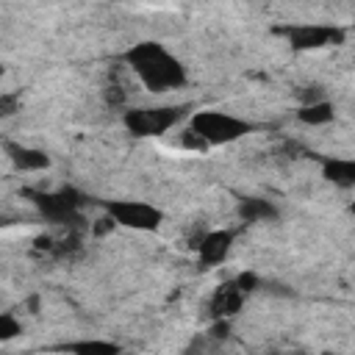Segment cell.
<instances>
[{
    "instance_id": "3",
    "label": "cell",
    "mask_w": 355,
    "mask_h": 355,
    "mask_svg": "<svg viewBox=\"0 0 355 355\" xmlns=\"http://www.w3.org/2000/svg\"><path fill=\"white\" fill-rule=\"evenodd\" d=\"M191 133L200 136V141L205 147L211 144H230L236 139H241L244 133L252 130V125L247 119H239L233 114H225V111H197L191 116Z\"/></svg>"
},
{
    "instance_id": "8",
    "label": "cell",
    "mask_w": 355,
    "mask_h": 355,
    "mask_svg": "<svg viewBox=\"0 0 355 355\" xmlns=\"http://www.w3.org/2000/svg\"><path fill=\"white\" fill-rule=\"evenodd\" d=\"M241 302H244V294H241L239 286L230 280V283H225V286H219V288L214 291V297H211V302H208V311H211V316L219 322V319H230L233 313H239V311H241Z\"/></svg>"
},
{
    "instance_id": "6",
    "label": "cell",
    "mask_w": 355,
    "mask_h": 355,
    "mask_svg": "<svg viewBox=\"0 0 355 355\" xmlns=\"http://www.w3.org/2000/svg\"><path fill=\"white\" fill-rule=\"evenodd\" d=\"M283 33L294 50H319L333 42H341L344 36V31L333 25H288Z\"/></svg>"
},
{
    "instance_id": "9",
    "label": "cell",
    "mask_w": 355,
    "mask_h": 355,
    "mask_svg": "<svg viewBox=\"0 0 355 355\" xmlns=\"http://www.w3.org/2000/svg\"><path fill=\"white\" fill-rule=\"evenodd\" d=\"M6 155L22 172H39V169H47L50 166V158L44 155V150H36V147H28V144L6 141Z\"/></svg>"
},
{
    "instance_id": "7",
    "label": "cell",
    "mask_w": 355,
    "mask_h": 355,
    "mask_svg": "<svg viewBox=\"0 0 355 355\" xmlns=\"http://www.w3.org/2000/svg\"><path fill=\"white\" fill-rule=\"evenodd\" d=\"M233 239H236V233L233 230H211V233H205V236H200L197 239V252H200V261L205 263V266H214V263H222L225 258H227V252H230V247H233Z\"/></svg>"
},
{
    "instance_id": "2",
    "label": "cell",
    "mask_w": 355,
    "mask_h": 355,
    "mask_svg": "<svg viewBox=\"0 0 355 355\" xmlns=\"http://www.w3.org/2000/svg\"><path fill=\"white\" fill-rule=\"evenodd\" d=\"M25 197H31V202L36 205V211L47 222L64 225L69 230H78L80 222H83L80 219V208H83L86 197L78 189H58V191H36V189H28Z\"/></svg>"
},
{
    "instance_id": "15",
    "label": "cell",
    "mask_w": 355,
    "mask_h": 355,
    "mask_svg": "<svg viewBox=\"0 0 355 355\" xmlns=\"http://www.w3.org/2000/svg\"><path fill=\"white\" fill-rule=\"evenodd\" d=\"M19 111V94H0V116H11Z\"/></svg>"
},
{
    "instance_id": "4",
    "label": "cell",
    "mask_w": 355,
    "mask_h": 355,
    "mask_svg": "<svg viewBox=\"0 0 355 355\" xmlns=\"http://www.w3.org/2000/svg\"><path fill=\"white\" fill-rule=\"evenodd\" d=\"M183 105H153L125 111V128L133 136H164L183 119Z\"/></svg>"
},
{
    "instance_id": "12",
    "label": "cell",
    "mask_w": 355,
    "mask_h": 355,
    "mask_svg": "<svg viewBox=\"0 0 355 355\" xmlns=\"http://www.w3.org/2000/svg\"><path fill=\"white\" fill-rule=\"evenodd\" d=\"M69 355H119V344L114 341H103V338H80L64 347Z\"/></svg>"
},
{
    "instance_id": "10",
    "label": "cell",
    "mask_w": 355,
    "mask_h": 355,
    "mask_svg": "<svg viewBox=\"0 0 355 355\" xmlns=\"http://www.w3.org/2000/svg\"><path fill=\"white\" fill-rule=\"evenodd\" d=\"M322 172L336 186H344L347 189V186L355 183V161H349V158H324Z\"/></svg>"
},
{
    "instance_id": "16",
    "label": "cell",
    "mask_w": 355,
    "mask_h": 355,
    "mask_svg": "<svg viewBox=\"0 0 355 355\" xmlns=\"http://www.w3.org/2000/svg\"><path fill=\"white\" fill-rule=\"evenodd\" d=\"M0 78H3V67H0Z\"/></svg>"
},
{
    "instance_id": "5",
    "label": "cell",
    "mask_w": 355,
    "mask_h": 355,
    "mask_svg": "<svg viewBox=\"0 0 355 355\" xmlns=\"http://www.w3.org/2000/svg\"><path fill=\"white\" fill-rule=\"evenodd\" d=\"M105 211H108V219H114L128 230H155L164 219L161 208L141 200H111L105 202Z\"/></svg>"
},
{
    "instance_id": "1",
    "label": "cell",
    "mask_w": 355,
    "mask_h": 355,
    "mask_svg": "<svg viewBox=\"0 0 355 355\" xmlns=\"http://www.w3.org/2000/svg\"><path fill=\"white\" fill-rule=\"evenodd\" d=\"M125 61L136 72L141 86L150 92H169V89H178L186 83V72H183L180 61L158 42L133 44L125 53Z\"/></svg>"
},
{
    "instance_id": "11",
    "label": "cell",
    "mask_w": 355,
    "mask_h": 355,
    "mask_svg": "<svg viewBox=\"0 0 355 355\" xmlns=\"http://www.w3.org/2000/svg\"><path fill=\"white\" fill-rule=\"evenodd\" d=\"M239 214L244 222H263V219H275L277 216V208L269 202V200H261V197H244L239 202Z\"/></svg>"
},
{
    "instance_id": "14",
    "label": "cell",
    "mask_w": 355,
    "mask_h": 355,
    "mask_svg": "<svg viewBox=\"0 0 355 355\" xmlns=\"http://www.w3.org/2000/svg\"><path fill=\"white\" fill-rule=\"evenodd\" d=\"M19 333H22V324H19L11 313H0V344L17 338Z\"/></svg>"
},
{
    "instance_id": "13",
    "label": "cell",
    "mask_w": 355,
    "mask_h": 355,
    "mask_svg": "<svg viewBox=\"0 0 355 355\" xmlns=\"http://www.w3.org/2000/svg\"><path fill=\"white\" fill-rule=\"evenodd\" d=\"M297 116H300V122H305V125H327V122L333 119V105L324 103V100H316V103L302 105V108L297 111Z\"/></svg>"
}]
</instances>
